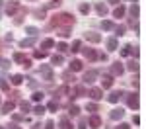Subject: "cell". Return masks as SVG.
I'll return each mask as SVG.
<instances>
[{"mask_svg":"<svg viewBox=\"0 0 146 129\" xmlns=\"http://www.w3.org/2000/svg\"><path fill=\"white\" fill-rule=\"evenodd\" d=\"M74 16L72 14H68V12H60V14H55V16H51V20H49V27H53V29H60V27H72L74 25Z\"/></svg>","mask_w":146,"mask_h":129,"instance_id":"1","label":"cell"},{"mask_svg":"<svg viewBox=\"0 0 146 129\" xmlns=\"http://www.w3.org/2000/svg\"><path fill=\"white\" fill-rule=\"evenodd\" d=\"M127 104H129V108L131 110H138V106H140V96H138V92H131L127 94Z\"/></svg>","mask_w":146,"mask_h":129,"instance_id":"2","label":"cell"},{"mask_svg":"<svg viewBox=\"0 0 146 129\" xmlns=\"http://www.w3.org/2000/svg\"><path fill=\"white\" fill-rule=\"evenodd\" d=\"M20 8H22V6H20V0H8V2H6V14H8L10 18L20 10Z\"/></svg>","mask_w":146,"mask_h":129,"instance_id":"3","label":"cell"},{"mask_svg":"<svg viewBox=\"0 0 146 129\" xmlns=\"http://www.w3.org/2000/svg\"><path fill=\"white\" fill-rule=\"evenodd\" d=\"M12 59H14L16 63L23 65L25 69H29V67H31V59H27L25 55H23V53H14V57H12Z\"/></svg>","mask_w":146,"mask_h":129,"instance_id":"4","label":"cell"},{"mask_svg":"<svg viewBox=\"0 0 146 129\" xmlns=\"http://www.w3.org/2000/svg\"><path fill=\"white\" fill-rule=\"evenodd\" d=\"M39 72H41V76H43V78H45L47 82H51V80H53V69H51L49 65H41Z\"/></svg>","mask_w":146,"mask_h":129,"instance_id":"5","label":"cell"},{"mask_svg":"<svg viewBox=\"0 0 146 129\" xmlns=\"http://www.w3.org/2000/svg\"><path fill=\"white\" fill-rule=\"evenodd\" d=\"M82 53H84V57L88 59V61H96V59H100V53L96 51V49H90V47H86V49H80Z\"/></svg>","mask_w":146,"mask_h":129,"instance_id":"6","label":"cell"},{"mask_svg":"<svg viewBox=\"0 0 146 129\" xmlns=\"http://www.w3.org/2000/svg\"><path fill=\"white\" fill-rule=\"evenodd\" d=\"M88 127H92V129H100V127H101V117L94 114V116L88 119Z\"/></svg>","mask_w":146,"mask_h":129,"instance_id":"7","label":"cell"},{"mask_svg":"<svg viewBox=\"0 0 146 129\" xmlns=\"http://www.w3.org/2000/svg\"><path fill=\"white\" fill-rule=\"evenodd\" d=\"M98 74H100L98 70H88V72H84V78H82V80L86 82V84H92V82L98 78Z\"/></svg>","mask_w":146,"mask_h":129,"instance_id":"8","label":"cell"},{"mask_svg":"<svg viewBox=\"0 0 146 129\" xmlns=\"http://www.w3.org/2000/svg\"><path fill=\"white\" fill-rule=\"evenodd\" d=\"M111 72L115 74V76H121V74L125 72V67H123V63H119V61H115V63L111 65Z\"/></svg>","mask_w":146,"mask_h":129,"instance_id":"9","label":"cell"},{"mask_svg":"<svg viewBox=\"0 0 146 129\" xmlns=\"http://www.w3.org/2000/svg\"><path fill=\"white\" fill-rule=\"evenodd\" d=\"M123 96H125V92H123V90H115V92H111L109 96H107V100H109L111 104H117V102H119V100H121Z\"/></svg>","mask_w":146,"mask_h":129,"instance_id":"10","label":"cell"},{"mask_svg":"<svg viewBox=\"0 0 146 129\" xmlns=\"http://www.w3.org/2000/svg\"><path fill=\"white\" fill-rule=\"evenodd\" d=\"M84 37H86L90 43H100V41H101V35L96 33V31H86V33H84Z\"/></svg>","mask_w":146,"mask_h":129,"instance_id":"11","label":"cell"},{"mask_svg":"<svg viewBox=\"0 0 146 129\" xmlns=\"http://www.w3.org/2000/svg\"><path fill=\"white\" fill-rule=\"evenodd\" d=\"M90 98L92 100H101V98H103V90H101V88H90Z\"/></svg>","mask_w":146,"mask_h":129,"instance_id":"12","label":"cell"},{"mask_svg":"<svg viewBox=\"0 0 146 129\" xmlns=\"http://www.w3.org/2000/svg\"><path fill=\"white\" fill-rule=\"evenodd\" d=\"M14 108H16V102H14V100L4 102V104H2V114H10V112H14Z\"/></svg>","mask_w":146,"mask_h":129,"instance_id":"13","label":"cell"},{"mask_svg":"<svg viewBox=\"0 0 146 129\" xmlns=\"http://www.w3.org/2000/svg\"><path fill=\"white\" fill-rule=\"evenodd\" d=\"M84 69V65H82V61H78V59H74V61H70V70L72 72H78V70Z\"/></svg>","mask_w":146,"mask_h":129,"instance_id":"14","label":"cell"},{"mask_svg":"<svg viewBox=\"0 0 146 129\" xmlns=\"http://www.w3.org/2000/svg\"><path fill=\"white\" fill-rule=\"evenodd\" d=\"M101 86H103V88H111V86H113V76H111V74H103V78H101Z\"/></svg>","mask_w":146,"mask_h":129,"instance_id":"15","label":"cell"},{"mask_svg":"<svg viewBox=\"0 0 146 129\" xmlns=\"http://www.w3.org/2000/svg\"><path fill=\"white\" fill-rule=\"evenodd\" d=\"M123 116H125V112L121 110V108H115V110H111V114H109V117L115 119V121H117V119H121Z\"/></svg>","mask_w":146,"mask_h":129,"instance_id":"16","label":"cell"},{"mask_svg":"<svg viewBox=\"0 0 146 129\" xmlns=\"http://www.w3.org/2000/svg\"><path fill=\"white\" fill-rule=\"evenodd\" d=\"M138 4H136V2H133V6H131V8H129V14H131V20H136V18H138Z\"/></svg>","mask_w":146,"mask_h":129,"instance_id":"17","label":"cell"},{"mask_svg":"<svg viewBox=\"0 0 146 129\" xmlns=\"http://www.w3.org/2000/svg\"><path fill=\"white\" fill-rule=\"evenodd\" d=\"M35 45V37H27V39H22L20 41V47L25 49V47H33Z\"/></svg>","mask_w":146,"mask_h":129,"instance_id":"18","label":"cell"},{"mask_svg":"<svg viewBox=\"0 0 146 129\" xmlns=\"http://www.w3.org/2000/svg\"><path fill=\"white\" fill-rule=\"evenodd\" d=\"M138 67H140V65L136 63V59H133V61H129V63H127V67H125V69L131 70V72H136V70H138Z\"/></svg>","mask_w":146,"mask_h":129,"instance_id":"19","label":"cell"},{"mask_svg":"<svg viewBox=\"0 0 146 129\" xmlns=\"http://www.w3.org/2000/svg\"><path fill=\"white\" fill-rule=\"evenodd\" d=\"M80 49H82V41H80V39H76V41H72V45L68 47V51H72V53H78Z\"/></svg>","mask_w":146,"mask_h":129,"instance_id":"20","label":"cell"},{"mask_svg":"<svg viewBox=\"0 0 146 129\" xmlns=\"http://www.w3.org/2000/svg\"><path fill=\"white\" fill-rule=\"evenodd\" d=\"M51 47H55V41H53L51 37L43 39V43H41V49H43V51H47V49H51Z\"/></svg>","mask_w":146,"mask_h":129,"instance_id":"21","label":"cell"},{"mask_svg":"<svg viewBox=\"0 0 146 129\" xmlns=\"http://www.w3.org/2000/svg\"><path fill=\"white\" fill-rule=\"evenodd\" d=\"M101 27H103L105 31H111V29H115V23H113L111 20H103V22H101Z\"/></svg>","mask_w":146,"mask_h":129,"instance_id":"22","label":"cell"},{"mask_svg":"<svg viewBox=\"0 0 146 129\" xmlns=\"http://www.w3.org/2000/svg\"><path fill=\"white\" fill-rule=\"evenodd\" d=\"M125 12H127V10H125V6H121V4H119V6L113 10V16H115V18H123Z\"/></svg>","mask_w":146,"mask_h":129,"instance_id":"23","label":"cell"},{"mask_svg":"<svg viewBox=\"0 0 146 129\" xmlns=\"http://www.w3.org/2000/svg\"><path fill=\"white\" fill-rule=\"evenodd\" d=\"M86 88H84V86H76V88H74V96H72V98H80V96H86Z\"/></svg>","mask_w":146,"mask_h":129,"instance_id":"24","label":"cell"},{"mask_svg":"<svg viewBox=\"0 0 146 129\" xmlns=\"http://www.w3.org/2000/svg\"><path fill=\"white\" fill-rule=\"evenodd\" d=\"M58 127H60V129H74V127H72V123L68 121V117H62V119H60Z\"/></svg>","mask_w":146,"mask_h":129,"instance_id":"25","label":"cell"},{"mask_svg":"<svg viewBox=\"0 0 146 129\" xmlns=\"http://www.w3.org/2000/svg\"><path fill=\"white\" fill-rule=\"evenodd\" d=\"M23 80H25L23 74H14V76H12V84H14V86H20Z\"/></svg>","mask_w":146,"mask_h":129,"instance_id":"26","label":"cell"},{"mask_svg":"<svg viewBox=\"0 0 146 129\" xmlns=\"http://www.w3.org/2000/svg\"><path fill=\"white\" fill-rule=\"evenodd\" d=\"M96 10H98L100 16H105V14H107V6H105V4H101V2H98V4H96Z\"/></svg>","mask_w":146,"mask_h":129,"instance_id":"27","label":"cell"},{"mask_svg":"<svg viewBox=\"0 0 146 129\" xmlns=\"http://www.w3.org/2000/svg\"><path fill=\"white\" fill-rule=\"evenodd\" d=\"M62 78H64V82H74L76 80V78H74V72H72V70H68V72H64V74H62Z\"/></svg>","mask_w":146,"mask_h":129,"instance_id":"28","label":"cell"},{"mask_svg":"<svg viewBox=\"0 0 146 129\" xmlns=\"http://www.w3.org/2000/svg\"><path fill=\"white\" fill-rule=\"evenodd\" d=\"M47 55H49V53H47V51H43V49H35V51H33V57L35 59H45Z\"/></svg>","mask_w":146,"mask_h":129,"instance_id":"29","label":"cell"},{"mask_svg":"<svg viewBox=\"0 0 146 129\" xmlns=\"http://www.w3.org/2000/svg\"><path fill=\"white\" fill-rule=\"evenodd\" d=\"M107 49H109V51H115V49H117V39H115V37H109V39H107Z\"/></svg>","mask_w":146,"mask_h":129,"instance_id":"30","label":"cell"},{"mask_svg":"<svg viewBox=\"0 0 146 129\" xmlns=\"http://www.w3.org/2000/svg\"><path fill=\"white\" fill-rule=\"evenodd\" d=\"M25 14H27V8H20V16H18L14 22H16V23H22V22H23V16H25Z\"/></svg>","mask_w":146,"mask_h":129,"instance_id":"31","label":"cell"},{"mask_svg":"<svg viewBox=\"0 0 146 129\" xmlns=\"http://www.w3.org/2000/svg\"><path fill=\"white\" fill-rule=\"evenodd\" d=\"M25 33H29L31 37H35V35L39 33V29H37V27H33V25H27V27H25Z\"/></svg>","mask_w":146,"mask_h":129,"instance_id":"32","label":"cell"},{"mask_svg":"<svg viewBox=\"0 0 146 129\" xmlns=\"http://www.w3.org/2000/svg\"><path fill=\"white\" fill-rule=\"evenodd\" d=\"M62 61H64L62 55H53V57H51V63H53V65H62Z\"/></svg>","mask_w":146,"mask_h":129,"instance_id":"33","label":"cell"},{"mask_svg":"<svg viewBox=\"0 0 146 129\" xmlns=\"http://www.w3.org/2000/svg\"><path fill=\"white\" fill-rule=\"evenodd\" d=\"M45 112H47V108H43V106H35V108H33V114H35V116H43Z\"/></svg>","mask_w":146,"mask_h":129,"instance_id":"34","label":"cell"},{"mask_svg":"<svg viewBox=\"0 0 146 129\" xmlns=\"http://www.w3.org/2000/svg\"><path fill=\"white\" fill-rule=\"evenodd\" d=\"M20 108H22L23 112H25V114H27V112H29V110H31V104H29V102H25V100H22V102H20Z\"/></svg>","mask_w":146,"mask_h":129,"instance_id":"35","label":"cell"},{"mask_svg":"<svg viewBox=\"0 0 146 129\" xmlns=\"http://www.w3.org/2000/svg\"><path fill=\"white\" fill-rule=\"evenodd\" d=\"M47 110H49V112H56V110H58V102H56V100H53V102H49V106H47Z\"/></svg>","mask_w":146,"mask_h":129,"instance_id":"36","label":"cell"},{"mask_svg":"<svg viewBox=\"0 0 146 129\" xmlns=\"http://www.w3.org/2000/svg\"><path fill=\"white\" fill-rule=\"evenodd\" d=\"M78 129H88V119H86V117H80V121H78Z\"/></svg>","mask_w":146,"mask_h":129,"instance_id":"37","label":"cell"},{"mask_svg":"<svg viewBox=\"0 0 146 129\" xmlns=\"http://www.w3.org/2000/svg\"><path fill=\"white\" fill-rule=\"evenodd\" d=\"M86 110H88V112H92V114H96V112H100V108H98V104H88L86 106Z\"/></svg>","mask_w":146,"mask_h":129,"instance_id":"38","label":"cell"},{"mask_svg":"<svg viewBox=\"0 0 146 129\" xmlns=\"http://www.w3.org/2000/svg\"><path fill=\"white\" fill-rule=\"evenodd\" d=\"M58 35H60V37H68V35H70V27H60V29H58Z\"/></svg>","mask_w":146,"mask_h":129,"instance_id":"39","label":"cell"},{"mask_svg":"<svg viewBox=\"0 0 146 129\" xmlns=\"http://www.w3.org/2000/svg\"><path fill=\"white\" fill-rule=\"evenodd\" d=\"M129 55H133V57H138V55H140V51H138V47H133L131 45V49H129Z\"/></svg>","mask_w":146,"mask_h":129,"instance_id":"40","label":"cell"},{"mask_svg":"<svg viewBox=\"0 0 146 129\" xmlns=\"http://www.w3.org/2000/svg\"><path fill=\"white\" fill-rule=\"evenodd\" d=\"M125 29H127L125 25H115V33L119 35V37H121V35H125Z\"/></svg>","mask_w":146,"mask_h":129,"instance_id":"41","label":"cell"},{"mask_svg":"<svg viewBox=\"0 0 146 129\" xmlns=\"http://www.w3.org/2000/svg\"><path fill=\"white\" fill-rule=\"evenodd\" d=\"M68 114H70V116H78V114H80V108H78V106H70Z\"/></svg>","mask_w":146,"mask_h":129,"instance_id":"42","label":"cell"},{"mask_svg":"<svg viewBox=\"0 0 146 129\" xmlns=\"http://www.w3.org/2000/svg\"><path fill=\"white\" fill-rule=\"evenodd\" d=\"M80 12H82V14H90V4H86V2L80 4Z\"/></svg>","mask_w":146,"mask_h":129,"instance_id":"43","label":"cell"},{"mask_svg":"<svg viewBox=\"0 0 146 129\" xmlns=\"http://www.w3.org/2000/svg\"><path fill=\"white\" fill-rule=\"evenodd\" d=\"M0 88H4V90H8L10 86L6 84V78H4V74H0Z\"/></svg>","mask_w":146,"mask_h":129,"instance_id":"44","label":"cell"},{"mask_svg":"<svg viewBox=\"0 0 146 129\" xmlns=\"http://www.w3.org/2000/svg\"><path fill=\"white\" fill-rule=\"evenodd\" d=\"M56 94H60V96H62V94H70V88H68V86H60V88L56 90Z\"/></svg>","mask_w":146,"mask_h":129,"instance_id":"45","label":"cell"},{"mask_svg":"<svg viewBox=\"0 0 146 129\" xmlns=\"http://www.w3.org/2000/svg\"><path fill=\"white\" fill-rule=\"evenodd\" d=\"M12 117H14V121H16V123H18V121H27V117H25V116H18V114H14Z\"/></svg>","mask_w":146,"mask_h":129,"instance_id":"46","label":"cell"},{"mask_svg":"<svg viewBox=\"0 0 146 129\" xmlns=\"http://www.w3.org/2000/svg\"><path fill=\"white\" fill-rule=\"evenodd\" d=\"M0 67H2V69H8V67H10V61H8V59H0Z\"/></svg>","mask_w":146,"mask_h":129,"instance_id":"47","label":"cell"},{"mask_svg":"<svg viewBox=\"0 0 146 129\" xmlns=\"http://www.w3.org/2000/svg\"><path fill=\"white\" fill-rule=\"evenodd\" d=\"M43 100V92H35L33 94V102H41Z\"/></svg>","mask_w":146,"mask_h":129,"instance_id":"48","label":"cell"},{"mask_svg":"<svg viewBox=\"0 0 146 129\" xmlns=\"http://www.w3.org/2000/svg\"><path fill=\"white\" fill-rule=\"evenodd\" d=\"M56 49H58L60 53H64V51H68V45H66V43H58V45H56Z\"/></svg>","mask_w":146,"mask_h":129,"instance_id":"49","label":"cell"},{"mask_svg":"<svg viewBox=\"0 0 146 129\" xmlns=\"http://www.w3.org/2000/svg\"><path fill=\"white\" fill-rule=\"evenodd\" d=\"M55 6H60V0H53V2H49L45 8H55Z\"/></svg>","mask_w":146,"mask_h":129,"instance_id":"50","label":"cell"},{"mask_svg":"<svg viewBox=\"0 0 146 129\" xmlns=\"http://www.w3.org/2000/svg\"><path fill=\"white\" fill-rule=\"evenodd\" d=\"M129 49H131V43H129V45H125L123 49H121V55H123V57H127V55H129Z\"/></svg>","mask_w":146,"mask_h":129,"instance_id":"51","label":"cell"},{"mask_svg":"<svg viewBox=\"0 0 146 129\" xmlns=\"http://www.w3.org/2000/svg\"><path fill=\"white\" fill-rule=\"evenodd\" d=\"M131 27L135 29V33H138V23H136V20H131Z\"/></svg>","mask_w":146,"mask_h":129,"instance_id":"52","label":"cell"},{"mask_svg":"<svg viewBox=\"0 0 146 129\" xmlns=\"http://www.w3.org/2000/svg\"><path fill=\"white\" fill-rule=\"evenodd\" d=\"M131 84H133V86H135V88H138V84H140V82H138V76H133V80H131Z\"/></svg>","mask_w":146,"mask_h":129,"instance_id":"53","label":"cell"},{"mask_svg":"<svg viewBox=\"0 0 146 129\" xmlns=\"http://www.w3.org/2000/svg\"><path fill=\"white\" fill-rule=\"evenodd\" d=\"M45 129H55V123H53V121H47V123H45Z\"/></svg>","mask_w":146,"mask_h":129,"instance_id":"54","label":"cell"},{"mask_svg":"<svg viewBox=\"0 0 146 129\" xmlns=\"http://www.w3.org/2000/svg\"><path fill=\"white\" fill-rule=\"evenodd\" d=\"M117 129H131V125H129V123H119Z\"/></svg>","mask_w":146,"mask_h":129,"instance_id":"55","label":"cell"},{"mask_svg":"<svg viewBox=\"0 0 146 129\" xmlns=\"http://www.w3.org/2000/svg\"><path fill=\"white\" fill-rule=\"evenodd\" d=\"M133 123H135V125H140V117L135 116V117H133Z\"/></svg>","mask_w":146,"mask_h":129,"instance_id":"56","label":"cell"},{"mask_svg":"<svg viewBox=\"0 0 146 129\" xmlns=\"http://www.w3.org/2000/svg\"><path fill=\"white\" fill-rule=\"evenodd\" d=\"M18 96H20V92H12L10 94V100H18Z\"/></svg>","mask_w":146,"mask_h":129,"instance_id":"57","label":"cell"},{"mask_svg":"<svg viewBox=\"0 0 146 129\" xmlns=\"http://www.w3.org/2000/svg\"><path fill=\"white\" fill-rule=\"evenodd\" d=\"M8 129H22L18 123H12V125H8Z\"/></svg>","mask_w":146,"mask_h":129,"instance_id":"58","label":"cell"},{"mask_svg":"<svg viewBox=\"0 0 146 129\" xmlns=\"http://www.w3.org/2000/svg\"><path fill=\"white\" fill-rule=\"evenodd\" d=\"M31 129H41V125H39V123H33V125H31Z\"/></svg>","mask_w":146,"mask_h":129,"instance_id":"59","label":"cell"},{"mask_svg":"<svg viewBox=\"0 0 146 129\" xmlns=\"http://www.w3.org/2000/svg\"><path fill=\"white\" fill-rule=\"evenodd\" d=\"M107 2H111V4H119L121 0H107Z\"/></svg>","mask_w":146,"mask_h":129,"instance_id":"60","label":"cell"},{"mask_svg":"<svg viewBox=\"0 0 146 129\" xmlns=\"http://www.w3.org/2000/svg\"><path fill=\"white\" fill-rule=\"evenodd\" d=\"M2 4H4V2H2V0H0V12H2Z\"/></svg>","mask_w":146,"mask_h":129,"instance_id":"61","label":"cell"},{"mask_svg":"<svg viewBox=\"0 0 146 129\" xmlns=\"http://www.w3.org/2000/svg\"><path fill=\"white\" fill-rule=\"evenodd\" d=\"M0 51H2V43H0Z\"/></svg>","mask_w":146,"mask_h":129,"instance_id":"62","label":"cell"},{"mask_svg":"<svg viewBox=\"0 0 146 129\" xmlns=\"http://www.w3.org/2000/svg\"><path fill=\"white\" fill-rule=\"evenodd\" d=\"M133 2H136V0H133Z\"/></svg>","mask_w":146,"mask_h":129,"instance_id":"63","label":"cell"},{"mask_svg":"<svg viewBox=\"0 0 146 129\" xmlns=\"http://www.w3.org/2000/svg\"><path fill=\"white\" fill-rule=\"evenodd\" d=\"M0 129H4V127H0Z\"/></svg>","mask_w":146,"mask_h":129,"instance_id":"64","label":"cell"}]
</instances>
